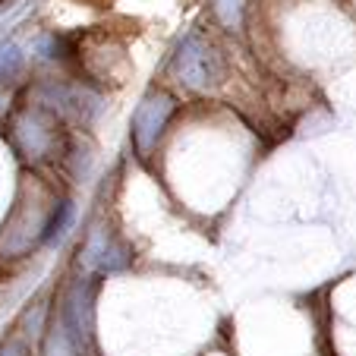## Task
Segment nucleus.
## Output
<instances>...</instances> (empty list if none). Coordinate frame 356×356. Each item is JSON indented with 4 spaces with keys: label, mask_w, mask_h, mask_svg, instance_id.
Here are the masks:
<instances>
[{
    "label": "nucleus",
    "mask_w": 356,
    "mask_h": 356,
    "mask_svg": "<svg viewBox=\"0 0 356 356\" xmlns=\"http://www.w3.org/2000/svg\"><path fill=\"white\" fill-rule=\"evenodd\" d=\"M22 67V54L16 44H0V79H7V76H16Z\"/></svg>",
    "instance_id": "0eeeda50"
},
{
    "label": "nucleus",
    "mask_w": 356,
    "mask_h": 356,
    "mask_svg": "<svg viewBox=\"0 0 356 356\" xmlns=\"http://www.w3.org/2000/svg\"><path fill=\"white\" fill-rule=\"evenodd\" d=\"M170 73L189 92H209L224 79V60L202 35H186L170 57Z\"/></svg>",
    "instance_id": "f257e3e1"
},
{
    "label": "nucleus",
    "mask_w": 356,
    "mask_h": 356,
    "mask_svg": "<svg viewBox=\"0 0 356 356\" xmlns=\"http://www.w3.org/2000/svg\"><path fill=\"white\" fill-rule=\"evenodd\" d=\"M16 142L19 148L26 152L29 158L35 161H44V158L54 155L57 148V127H54V114L47 108H32V111H22L16 117Z\"/></svg>",
    "instance_id": "7ed1b4c3"
},
{
    "label": "nucleus",
    "mask_w": 356,
    "mask_h": 356,
    "mask_svg": "<svg viewBox=\"0 0 356 356\" xmlns=\"http://www.w3.org/2000/svg\"><path fill=\"white\" fill-rule=\"evenodd\" d=\"M82 265H86V268H95V271H117L127 265V256L117 252V249H111L104 230H95V234L88 236L86 249H82Z\"/></svg>",
    "instance_id": "20e7f679"
},
{
    "label": "nucleus",
    "mask_w": 356,
    "mask_h": 356,
    "mask_svg": "<svg viewBox=\"0 0 356 356\" xmlns=\"http://www.w3.org/2000/svg\"><path fill=\"white\" fill-rule=\"evenodd\" d=\"M0 356H26V353H22L19 347H7V350H3V353H0Z\"/></svg>",
    "instance_id": "6e6552de"
},
{
    "label": "nucleus",
    "mask_w": 356,
    "mask_h": 356,
    "mask_svg": "<svg viewBox=\"0 0 356 356\" xmlns=\"http://www.w3.org/2000/svg\"><path fill=\"white\" fill-rule=\"evenodd\" d=\"M70 215H73V205H70L67 199L57 205V211H54V218L47 221V227H44V240L47 243H54V240H60L63 234H67V224H70Z\"/></svg>",
    "instance_id": "423d86ee"
},
{
    "label": "nucleus",
    "mask_w": 356,
    "mask_h": 356,
    "mask_svg": "<svg viewBox=\"0 0 356 356\" xmlns=\"http://www.w3.org/2000/svg\"><path fill=\"white\" fill-rule=\"evenodd\" d=\"M211 13L227 32H240L246 19V0H211Z\"/></svg>",
    "instance_id": "39448f33"
},
{
    "label": "nucleus",
    "mask_w": 356,
    "mask_h": 356,
    "mask_svg": "<svg viewBox=\"0 0 356 356\" xmlns=\"http://www.w3.org/2000/svg\"><path fill=\"white\" fill-rule=\"evenodd\" d=\"M174 108L177 104L168 92H158V88L145 92V98L139 101V108H136V114H133V139H136L139 155H148V152L158 145L168 120L174 117Z\"/></svg>",
    "instance_id": "f03ea898"
}]
</instances>
